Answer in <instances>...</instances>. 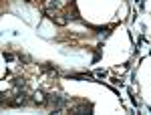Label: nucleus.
Returning <instances> with one entry per match:
<instances>
[{
  "label": "nucleus",
  "instance_id": "obj_1",
  "mask_svg": "<svg viewBox=\"0 0 151 115\" xmlns=\"http://www.w3.org/2000/svg\"><path fill=\"white\" fill-rule=\"evenodd\" d=\"M47 101H48V99L45 97V93H42V91H36V93H35V103H38V105H45Z\"/></svg>",
  "mask_w": 151,
  "mask_h": 115
},
{
  "label": "nucleus",
  "instance_id": "obj_2",
  "mask_svg": "<svg viewBox=\"0 0 151 115\" xmlns=\"http://www.w3.org/2000/svg\"><path fill=\"white\" fill-rule=\"evenodd\" d=\"M85 111L89 113V107H85V105H79V107H75V113H79V115H83Z\"/></svg>",
  "mask_w": 151,
  "mask_h": 115
},
{
  "label": "nucleus",
  "instance_id": "obj_3",
  "mask_svg": "<svg viewBox=\"0 0 151 115\" xmlns=\"http://www.w3.org/2000/svg\"><path fill=\"white\" fill-rule=\"evenodd\" d=\"M52 20H57L58 24H67V20H65V18H60V16H52Z\"/></svg>",
  "mask_w": 151,
  "mask_h": 115
}]
</instances>
